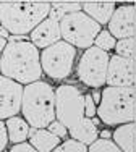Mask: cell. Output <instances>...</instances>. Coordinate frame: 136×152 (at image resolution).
<instances>
[{
	"mask_svg": "<svg viewBox=\"0 0 136 152\" xmlns=\"http://www.w3.org/2000/svg\"><path fill=\"white\" fill-rule=\"evenodd\" d=\"M55 117L71 129L84 118V96L71 84H62L55 89Z\"/></svg>",
	"mask_w": 136,
	"mask_h": 152,
	"instance_id": "obj_7",
	"label": "cell"
},
{
	"mask_svg": "<svg viewBox=\"0 0 136 152\" xmlns=\"http://www.w3.org/2000/svg\"><path fill=\"white\" fill-rule=\"evenodd\" d=\"M21 112L31 128H45L55 118V91L44 81H34L23 89Z\"/></svg>",
	"mask_w": 136,
	"mask_h": 152,
	"instance_id": "obj_2",
	"label": "cell"
},
{
	"mask_svg": "<svg viewBox=\"0 0 136 152\" xmlns=\"http://www.w3.org/2000/svg\"><path fill=\"white\" fill-rule=\"evenodd\" d=\"M52 152H88V147H86V144L71 137V139L65 141V142L58 144Z\"/></svg>",
	"mask_w": 136,
	"mask_h": 152,
	"instance_id": "obj_21",
	"label": "cell"
},
{
	"mask_svg": "<svg viewBox=\"0 0 136 152\" xmlns=\"http://www.w3.org/2000/svg\"><path fill=\"white\" fill-rule=\"evenodd\" d=\"M81 8L91 18H94L99 24H107L112 18L113 12H115V3L112 0H109V2H104V0H101V2H84Z\"/></svg>",
	"mask_w": 136,
	"mask_h": 152,
	"instance_id": "obj_14",
	"label": "cell"
},
{
	"mask_svg": "<svg viewBox=\"0 0 136 152\" xmlns=\"http://www.w3.org/2000/svg\"><path fill=\"white\" fill-rule=\"evenodd\" d=\"M78 10H83L80 3H71V2H58V3H53L50 5V12H49V16L55 18V20H62L65 15L68 13H73V12H78Z\"/></svg>",
	"mask_w": 136,
	"mask_h": 152,
	"instance_id": "obj_18",
	"label": "cell"
},
{
	"mask_svg": "<svg viewBox=\"0 0 136 152\" xmlns=\"http://www.w3.org/2000/svg\"><path fill=\"white\" fill-rule=\"evenodd\" d=\"M128 58H131V61H133V75H135V83H133V88H131V91L135 92V96H136V45H135V49L131 50V53L128 55Z\"/></svg>",
	"mask_w": 136,
	"mask_h": 152,
	"instance_id": "obj_26",
	"label": "cell"
},
{
	"mask_svg": "<svg viewBox=\"0 0 136 152\" xmlns=\"http://www.w3.org/2000/svg\"><path fill=\"white\" fill-rule=\"evenodd\" d=\"M120 2H126V0H120Z\"/></svg>",
	"mask_w": 136,
	"mask_h": 152,
	"instance_id": "obj_31",
	"label": "cell"
},
{
	"mask_svg": "<svg viewBox=\"0 0 136 152\" xmlns=\"http://www.w3.org/2000/svg\"><path fill=\"white\" fill-rule=\"evenodd\" d=\"M10 152H39V151L36 149L33 144H26V142L23 141V142L15 144V146L10 149Z\"/></svg>",
	"mask_w": 136,
	"mask_h": 152,
	"instance_id": "obj_24",
	"label": "cell"
},
{
	"mask_svg": "<svg viewBox=\"0 0 136 152\" xmlns=\"http://www.w3.org/2000/svg\"><path fill=\"white\" fill-rule=\"evenodd\" d=\"M104 2H109V0H104Z\"/></svg>",
	"mask_w": 136,
	"mask_h": 152,
	"instance_id": "obj_32",
	"label": "cell"
},
{
	"mask_svg": "<svg viewBox=\"0 0 136 152\" xmlns=\"http://www.w3.org/2000/svg\"><path fill=\"white\" fill-rule=\"evenodd\" d=\"M113 141L123 152H136V121L120 125L113 131Z\"/></svg>",
	"mask_w": 136,
	"mask_h": 152,
	"instance_id": "obj_15",
	"label": "cell"
},
{
	"mask_svg": "<svg viewBox=\"0 0 136 152\" xmlns=\"http://www.w3.org/2000/svg\"><path fill=\"white\" fill-rule=\"evenodd\" d=\"M101 136L104 137V139H110V131H107V129H105V131L101 133Z\"/></svg>",
	"mask_w": 136,
	"mask_h": 152,
	"instance_id": "obj_30",
	"label": "cell"
},
{
	"mask_svg": "<svg viewBox=\"0 0 136 152\" xmlns=\"http://www.w3.org/2000/svg\"><path fill=\"white\" fill-rule=\"evenodd\" d=\"M50 3L49 2H2L0 3V23L10 31V34H24L31 32L49 16Z\"/></svg>",
	"mask_w": 136,
	"mask_h": 152,
	"instance_id": "obj_3",
	"label": "cell"
},
{
	"mask_svg": "<svg viewBox=\"0 0 136 152\" xmlns=\"http://www.w3.org/2000/svg\"><path fill=\"white\" fill-rule=\"evenodd\" d=\"M110 57L105 50L91 45L84 50L78 61V78L89 88H101L107 81Z\"/></svg>",
	"mask_w": 136,
	"mask_h": 152,
	"instance_id": "obj_8",
	"label": "cell"
},
{
	"mask_svg": "<svg viewBox=\"0 0 136 152\" xmlns=\"http://www.w3.org/2000/svg\"><path fill=\"white\" fill-rule=\"evenodd\" d=\"M107 24L115 39L136 37V5H121L115 8Z\"/></svg>",
	"mask_w": 136,
	"mask_h": 152,
	"instance_id": "obj_10",
	"label": "cell"
},
{
	"mask_svg": "<svg viewBox=\"0 0 136 152\" xmlns=\"http://www.w3.org/2000/svg\"><path fill=\"white\" fill-rule=\"evenodd\" d=\"M49 131H52L53 134H57L58 137H65L68 134V128L63 123H60L58 120H53L50 125H49Z\"/></svg>",
	"mask_w": 136,
	"mask_h": 152,
	"instance_id": "obj_22",
	"label": "cell"
},
{
	"mask_svg": "<svg viewBox=\"0 0 136 152\" xmlns=\"http://www.w3.org/2000/svg\"><path fill=\"white\" fill-rule=\"evenodd\" d=\"M92 99H94L96 104H99V102H101V99H102V92L94 91V92H92Z\"/></svg>",
	"mask_w": 136,
	"mask_h": 152,
	"instance_id": "obj_27",
	"label": "cell"
},
{
	"mask_svg": "<svg viewBox=\"0 0 136 152\" xmlns=\"http://www.w3.org/2000/svg\"><path fill=\"white\" fill-rule=\"evenodd\" d=\"M107 84L117 88H133L135 75H133V61L128 57L113 55L110 57L109 70H107Z\"/></svg>",
	"mask_w": 136,
	"mask_h": 152,
	"instance_id": "obj_11",
	"label": "cell"
},
{
	"mask_svg": "<svg viewBox=\"0 0 136 152\" xmlns=\"http://www.w3.org/2000/svg\"><path fill=\"white\" fill-rule=\"evenodd\" d=\"M23 86L7 76H0V120L15 117L21 108Z\"/></svg>",
	"mask_w": 136,
	"mask_h": 152,
	"instance_id": "obj_9",
	"label": "cell"
},
{
	"mask_svg": "<svg viewBox=\"0 0 136 152\" xmlns=\"http://www.w3.org/2000/svg\"><path fill=\"white\" fill-rule=\"evenodd\" d=\"M60 29L63 41L80 49H88L94 45L96 37L101 32V24L86 12L78 10L68 13L60 20Z\"/></svg>",
	"mask_w": 136,
	"mask_h": 152,
	"instance_id": "obj_5",
	"label": "cell"
},
{
	"mask_svg": "<svg viewBox=\"0 0 136 152\" xmlns=\"http://www.w3.org/2000/svg\"><path fill=\"white\" fill-rule=\"evenodd\" d=\"M7 44H8V42H7V39H5V37H0V55L3 53V50H5Z\"/></svg>",
	"mask_w": 136,
	"mask_h": 152,
	"instance_id": "obj_29",
	"label": "cell"
},
{
	"mask_svg": "<svg viewBox=\"0 0 136 152\" xmlns=\"http://www.w3.org/2000/svg\"><path fill=\"white\" fill-rule=\"evenodd\" d=\"M29 39L37 49H45V47L58 42L62 39L60 21L52 16H47L29 32Z\"/></svg>",
	"mask_w": 136,
	"mask_h": 152,
	"instance_id": "obj_12",
	"label": "cell"
},
{
	"mask_svg": "<svg viewBox=\"0 0 136 152\" xmlns=\"http://www.w3.org/2000/svg\"><path fill=\"white\" fill-rule=\"evenodd\" d=\"M0 26H2V23H0Z\"/></svg>",
	"mask_w": 136,
	"mask_h": 152,
	"instance_id": "obj_33",
	"label": "cell"
},
{
	"mask_svg": "<svg viewBox=\"0 0 136 152\" xmlns=\"http://www.w3.org/2000/svg\"><path fill=\"white\" fill-rule=\"evenodd\" d=\"M8 36H10V31L7 29V28L0 26V37H5V39H8Z\"/></svg>",
	"mask_w": 136,
	"mask_h": 152,
	"instance_id": "obj_28",
	"label": "cell"
},
{
	"mask_svg": "<svg viewBox=\"0 0 136 152\" xmlns=\"http://www.w3.org/2000/svg\"><path fill=\"white\" fill-rule=\"evenodd\" d=\"M7 131H8V139L12 142H23L26 137H29V123L23 118H18V117H10L7 120Z\"/></svg>",
	"mask_w": 136,
	"mask_h": 152,
	"instance_id": "obj_17",
	"label": "cell"
},
{
	"mask_svg": "<svg viewBox=\"0 0 136 152\" xmlns=\"http://www.w3.org/2000/svg\"><path fill=\"white\" fill-rule=\"evenodd\" d=\"M96 113H97V110H96V102L92 99V96H84V115L89 118L94 117Z\"/></svg>",
	"mask_w": 136,
	"mask_h": 152,
	"instance_id": "obj_23",
	"label": "cell"
},
{
	"mask_svg": "<svg viewBox=\"0 0 136 152\" xmlns=\"http://www.w3.org/2000/svg\"><path fill=\"white\" fill-rule=\"evenodd\" d=\"M75 57H76V47L68 44L67 41H58L42 49V71L52 79H65L71 73Z\"/></svg>",
	"mask_w": 136,
	"mask_h": 152,
	"instance_id": "obj_6",
	"label": "cell"
},
{
	"mask_svg": "<svg viewBox=\"0 0 136 152\" xmlns=\"http://www.w3.org/2000/svg\"><path fill=\"white\" fill-rule=\"evenodd\" d=\"M99 118L105 125H123L136 120V96L130 88L109 86L102 91L97 108Z\"/></svg>",
	"mask_w": 136,
	"mask_h": 152,
	"instance_id": "obj_4",
	"label": "cell"
},
{
	"mask_svg": "<svg viewBox=\"0 0 136 152\" xmlns=\"http://www.w3.org/2000/svg\"><path fill=\"white\" fill-rule=\"evenodd\" d=\"M0 71L21 84L39 81L42 65L37 47L29 41H8L0 57Z\"/></svg>",
	"mask_w": 136,
	"mask_h": 152,
	"instance_id": "obj_1",
	"label": "cell"
},
{
	"mask_svg": "<svg viewBox=\"0 0 136 152\" xmlns=\"http://www.w3.org/2000/svg\"><path fill=\"white\" fill-rule=\"evenodd\" d=\"M29 144H33L39 152H52L60 144V137L45 128H31Z\"/></svg>",
	"mask_w": 136,
	"mask_h": 152,
	"instance_id": "obj_13",
	"label": "cell"
},
{
	"mask_svg": "<svg viewBox=\"0 0 136 152\" xmlns=\"http://www.w3.org/2000/svg\"><path fill=\"white\" fill-rule=\"evenodd\" d=\"M88 152H123L120 149L118 146H117L115 141H110V139H96L94 142L89 146Z\"/></svg>",
	"mask_w": 136,
	"mask_h": 152,
	"instance_id": "obj_19",
	"label": "cell"
},
{
	"mask_svg": "<svg viewBox=\"0 0 136 152\" xmlns=\"http://www.w3.org/2000/svg\"><path fill=\"white\" fill-rule=\"evenodd\" d=\"M7 142H8V131H7V125L0 120V152L5 149Z\"/></svg>",
	"mask_w": 136,
	"mask_h": 152,
	"instance_id": "obj_25",
	"label": "cell"
},
{
	"mask_svg": "<svg viewBox=\"0 0 136 152\" xmlns=\"http://www.w3.org/2000/svg\"><path fill=\"white\" fill-rule=\"evenodd\" d=\"M94 45L99 47V49H102V50H105V52H109V50L115 49L117 39L110 31H101L97 34V37H96V41H94Z\"/></svg>",
	"mask_w": 136,
	"mask_h": 152,
	"instance_id": "obj_20",
	"label": "cell"
},
{
	"mask_svg": "<svg viewBox=\"0 0 136 152\" xmlns=\"http://www.w3.org/2000/svg\"><path fill=\"white\" fill-rule=\"evenodd\" d=\"M68 133L71 134L73 139L80 141L83 144H92L97 139V126L92 123L91 118H83L71 129H68Z\"/></svg>",
	"mask_w": 136,
	"mask_h": 152,
	"instance_id": "obj_16",
	"label": "cell"
}]
</instances>
